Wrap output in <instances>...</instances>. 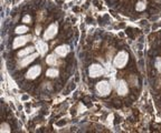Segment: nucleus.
Returning a JSON list of instances; mask_svg holds the SVG:
<instances>
[{
  "mask_svg": "<svg viewBox=\"0 0 161 133\" xmlns=\"http://www.w3.org/2000/svg\"><path fill=\"white\" fill-rule=\"evenodd\" d=\"M31 40V35H19V37H17L14 39V43H12V48L14 49H18L22 46H25L28 41Z\"/></svg>",
  "mask_w": 161,
  "mask_h": 133,
  "instance_id": "nucleus-4",
  "label": "nucleus"
},
{
  "mask_svg": "<svg viewBox=\"0 0 161 133\" xmlns=\"http://www.w3.org/2000/svg\"><path fill=\"white\" fill-rule=\"evenodd\" d=\"M38 55H39V52H34V53H31L29 56L24 57L22 60H20V62L18 63V67H19V68H25V67H27L28 64H30L33 61L36 60V58L38 57Z\"/></svg>",
  "mask_w": 161,
  "mask_h": 133,
  "instance_id": "nucleus-7",
  "label": "nucleus"
},
{
  "mask_svg": "<svg viewBox=\"0 0 161 133\" xmlns=\"http://www.w3.org/2000/svg\"><path fill=\"white\" fill-rule=\"evenodd\" d=\"M59 71L58 69H55V68H49L48 70L46 71V76L48 78H56L58 77Z\"/></svg>",
  "mask_w": 161,
  "mask_h": 133,
  "instance_id": "nucleus-12",
  "label": "nucleus"
},
{
  "mask_svg": "<svg viewBox=\"0 0 161 133\" xmlns=\"http://www.w3.org/2000/svg\"><path fill=\"white\" fill-rule=\"evenodd\" d=\"M88 72H90V77L91 78H97V77L103 76V73H104V69H103V67L101 65V64H99V63H94V64H92V65L90 67Z\"/></svg>",
  "mask_w": 161,
  "mask_h": 133,
  "instance_id": "nucleus-5",
  "label": "nucleus"
},
{
  "mask_svg": "<svg viewBox=\"0 0 161 133\" xmlns=\"http://www.w3.org/2000/svg\"><path fill=\"white\" fill-rule=\"evenodd\" d=\"M160 83H161V81H160Z\"/></svg>",
  "mask_w": 161,
  "mask_h": 133,
  "instance_id": "nucleus-20",
  "label": "nucleus"
},
{
  "mask_svg": "<svg viewBox=\"0 0 161 133\" xmlns=\"http://www.w3.org/2000/svg\"><path fill=\"white\" fill-rule=\"evenodd\" d=\"M30 21H31V17H30L29 14H26V16L22 18V22H24V23H29Z\"/></svg>",
  "mask_w": 161,
  "mask_h": 133,
  "instance_id": "nucleus-18",
  "label": "nucleus"
},
{
  "mask_svg": "<svg viewBox=\"0 0 161 133\" xmlns=\"http://www.w3.org/2000/svg\"><path fill=\"white\" fill-rule=\"evenodd\" d=\"M68 52H69V47L66 46V44L59 46V47H57V48L55 49V53H56L57 56L62 57V58H64V57L67 56Z\"/></svg>",
  "mask_w": 161,
  "mask_h": 133,
  "instance_id": "nucleus-9",
  "label": "nucleus"
},
{
  "mask_svg": "<svg viewBox=\"0 0 161 133\" xmlns=\"http://www.w3.org/2000/svg\"><path fill=\"white\" fill-rule=\"evenodd\" d=\"M46 63L48 65H55L57 63V57L55 56V55H49L46 58Z\"/></svg>",
  "mask_w": 161,
  "mask_h": 133,
  "instance_id": "nucleus-13",
  "label": "nucleus"
},
{
  "mask_svg": "<svg viewBox=\"0 0 161 133\" xmlns=\"http://www.w3.org/2000/svg\"><path fill=\"white\" fill-rule=\"evenodd\" d=\"M146 8V2H143V1H140V2H138V3H137V6H135V10H137V11H143Z\"/></svg>",
  "mask_w": 161,
  "mask_h": 133,
  "instance_id": "nucleus-16",
  "label": "nucleus"
},
{
  "mask_svg": "<svg viewBox=\"0 0 161 133\" xmlns=\"http://www.w3.org/2000/svg\"><path fill=\"white\" fill-rule=\"evenodd\" d=\"M129 61V53L126 51H120L117 56L113 59V64L114 67H117L119 69H122L126 65V63Z\"/></svg>",
  "mask_w": 161,
  "mask_h": 133,
  "instance_id": "nucleus-1",
  "label": "nucleus"
},
{
  "mask_svg": "<svg viewBox=\"0 0 161 133\" xmlns=\"http://www.w3.org/2000/svg\"><path fill=\"white\" fill-rule=\"evenodd\" d=\"M40 73H42V67L38 65V64L37 65H33L26 72V78L29 79V80H35L38 76H40Z\"/></svg>",
  "mask_w": 161,
  "mask_h": 133,
  "instance_id": "nucleus-6",
  "label": "nucleus"
},
{
  "mask_svg": "<svg viewBox=\"0 0 161 133\" xmlns=\"http://www.w3.org/2000/svg\"><path fill=\"white\" fill-rule=\"evenodd\" d=\"M39 32H40V26L36 27V33L37 35H39Z\"/></svg>",
  "mask_w": 161,
  "mask_h": 133,
  "instance_id": "nucleus-19",
  "label": "nucleus"
},
{
  "mask_svg": "<svg viewBox=\"0 0 161 133\" xmlns=\"http://www.w3.org/2000/svg\"><path fill=\"white\" fill-rule=\"evenodd\" d=\"M35 52V47H33V46H30L28 48H25V49L20 50L19 52H18V57H20V58H24V57H27L31 55V53H34Z\"/></svg>",
  "mask_w": 161,
  "mask_h": 133,
  "instance_id": "nucleus-11",
  "label": "nucleus"
},
{
  "mask_svg": "<svg viewBox=\"0 0 161 133\" xmlns=\"http://www.w3.org/2000/svg\"><path fill=\"white\" fill-rule=\"evenodd\" d=\"M10 131H11V129H10V125L8 123H1V125H0V132L9 133Z\"/></svg>",
  "mask_w": 161,
  "mask_h": 133,
  "instance_id": "nucleus-15",
  "label": "nucleus"
},
{
  "mask_svg": "<svg viewBox=\"0 0 161 133\" xmlns=\"http://www.w3.org/2000/svg\"><path fill=\"white\" fill-rule=\"evenodd\" d=\"M96 91L101 97H106L111 92V85L106 80H102L96 83Z\"/></svg>",
  "mask_w": 161,
  "mask_h": 133,
  "instance_id": "nucleus-2",
  "label": "nucleus"
},
{
  "mask_svg": "<svg viewBox=\"0 0 161 133\" xmlns=\"http://www.w3.org/2000/svg\"><path fill=\"white\" fill-rule=\"evenodd\" d=\"M36 48H37V52H39L40 55H45L48 50V46L44 40H39L36 42Z\"/></svg>",
  "mask_w": 161,
  "mask_h": 133,
  "instance_id": "nucleus-10",
  "label": "nucleus"
},
{
  "mask_svg": "<svg viewBox=\"0 0 161 133\" xmlns=\"http://www.w3.org/2000/svg\"><path fill=\"white\" fill-rule=\"evenodd\" d=\"M117 91L119 93V95H126L128 92H129V88H128V83L124 80H120L119 81V84H117Z\"/></svg>",
  "mask_w": 161,
  "mask_h": 133,
  "instance_id": "nucleus-8",
  "label": "nucleus"
},
{
  "mask_svg": "<svg viewBox=\"0 0 161 133\" xmlns=\"http://www.w3.org/2000/svg\"><path fill=\"white\" fill-rule=\"evenodd\" d=\"M155 67H157L158 71L161 73V58H158V59L155 60Z\"/></svg>",
  "mask_w": 161,
  "mask_h": 133,
  "instance_id": "nucleus-17",
  "label": "nucleus"
},
{
  "mask_svg": "<svg viewBox=\"0 0 161 133\" xmlns=\"http://www.w3.org/2000/svg\"><path fill=\"white\" fill-rule=\"evenodd\" d=\"M58 32V25L57 23H51L48 28L46 29V31L44 32V35H43V39L44 40H51L53 38H55V35H57Z\"/></svg>",
  "mask_w": 161,
  "mask_h": 133,
  "instance_id": "nucleus-3",
  "label": "nucleus"
},
{
  "mask_svg": "<svg viewBox=\"0 0 161 133\" xmlns=\"http://www.w3.org/2000/svg\"><path fill=\"white\" fill-rule=\"evenodd\" d=\"M27 31H29V30H28V27L25 26V25H22V26H18V27L15 29V32L17 33V35H25Z\"/></svg>",
  "mask_w": 161,
  "mask_h": 133,
  "instance_id": "nucleus-14",
  "label": "nucleus"
}]
</instances>
